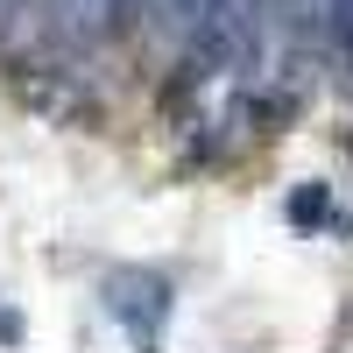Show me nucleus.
<instances>
[{"instance_id": "4", "label": "nucleus", "mask_w": 353, "mask_h": 353, "mask_svg": "<svg viewBox=\"0 0 353 353\" xmlns=\"http://www.w3.org/2000/svg\"><path fill=\"white\" fill-rule=\"evenodd\" d=\"M325 28H332V43L353 57V0H325Z\"/></svg>"}, {"instance_id": "2", "label": "nucleus", "mask_w": 353, "mask_h": 353, "mask_svg": "<svg viewBox=\"0 0 353 353\" xmlns=\"http://www.w3.org/2000/svg\"><path fill=\"white\" fill-rule=\"evenodd\" d=\"M50 14H57V36L92 43V36H106V28H113L121 0H50Z\"/></svg>"}, {"instance_id": "6", "label": "nucleus", "mask_w": 353, "mask_h": 353, "mask_svg": "<svg viewBox=\"0 0 353 353\" xmlns=\"http://www.w3.org/2000/svg\"><path fill=\"white\" fill-rule=\"evenodd\" d=\"M241 8H248V14H261V8H269V0H241Z\"/></svg>"}, {"instance_id": "5", "label": "nucleus", "mask_w": 353, "mask_h": 353, "mask_svg": "<svg viewBox=\"0 0 353 353\" xmlns=\"http://www.w3.org/2000/svg\"><path fill=\"white\" fill-rule=\"evenodd\" d=\"M21 332H28V325H21V311L0 297V346H21Z\"/></svg>"}, {"instance_id": "3", "label": "nucleus", "mask_w": 353, "mask_h": 353, "mask_svg": "<svg viewBox=\"0 0 353 353\" xmlns=\"http://www.w3.org/2000/svg\"><path fill=\"white\" fill-rule=\"evenodd\" d=\"M332 219H339V205H332V184H297V191H290V226L318 233V226H332Z\"/></svg>"}, {"instance_id": "7", "label": "nucleus", "mask_w": 353, "mask_h": 353, "mask_svg": "<svg viewBox=\"0 0 353 353\" xmlns=\"http://www.w3.org/2000/svg\"><path fill=\"white\" fill-rule=\"evenodd\" d=\"M346 92H353V78H346Z\"/></svg>"}, {"instance_id": "1", "label": "nucleus", "mask_w": 353, "mask_h": 353, "mask_svg": "<svg viewBox=\"0 0 353 353\" xmlns=\"http://www.w3.org/2000/svg\"><path fill=\"white\" fill-rule=\"evenodd\" d=\"M99 304L106 318L134 339V353H163V332H170V304H176V290L163 269H134V261H121V269H106L99 276Z\"/></svg>"}]
</instances>
